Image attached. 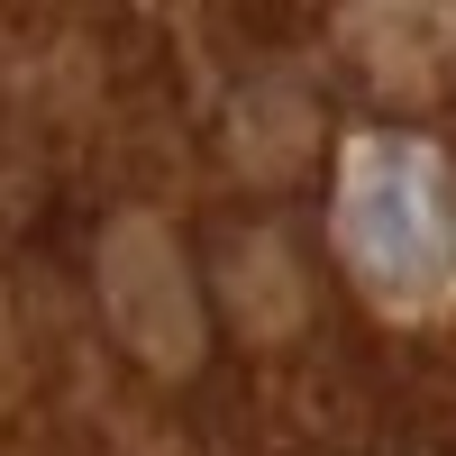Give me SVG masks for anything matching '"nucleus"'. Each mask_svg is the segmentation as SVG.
I'll return each instance as SVG.
<instances>
[{
	"mask_svg": "<svg viewBox=\"0 0 456 456\" xmlns=\"http://www.w3.org/2000/svg\"><path fill=\"white\" fill-rule=\"evenodd\" d=\"M338 247L365 274V292L447 301L456 292V174L411 137H365L338 174Z\"/></svg>",
	"mask_w": 456,
	"mask_h": 456,
	"instance_id": "f257e3e1",
	"label": "nucleus"
}]
</instances>
